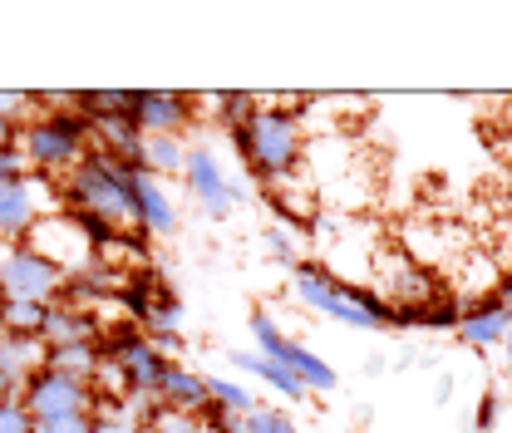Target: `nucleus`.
<instances>
[{"mask_svg":"<svg viewBox=\"0 0 512 433\" xmlns=\"http://www.w3.org/2000/svg\"><path fill=\"white\" fill-rule=\"evenodd\" d=\"M311 104H316L311 94H301V99H261V109L247 124L227 128V138H232V148H237V158H242L252 183L281 187L286 178L301 173V163H306V114L301 109H311Z\"/></svg>","mask_w":512,"mask_h":433,"instance_id":"obj_1","label":"nucleus"},{"mask_svg":"<svg viewBox=\"0 0 512 433\" xmlns=\"http://www.w3.org/2000/svg\"><path fill=\"white\" fill-rule=\"evenodd\" d=\"M291 291H296L301 306H311L335 325H350V330H389V320H394V306H389L384 291L345 281L320 261H296L291 266Z\"/></svg>","mask_w":512,"mask_h":433,"instance_id":"obj_2","label":"nucleus"},{"mask_svg":"<svg viewBox=\"0 0 512 433\" xmlns=\"http://www.w3.org/2000/svg\"><path fill=\"white\" fill-rule=\"evenodd\" d=\"M89 148H94V128L74 104L50 109V114H30L20 124V158L40 178H64L69 168L84 163Z\"/></svg>","mask_w":512,"mask_h":433,"instance_id":"obj_3","label":"nucleus"},{"mask_svg":"<svg viewBox=\"0 0 512 433\" xmlns=\"http://www.w3.org/2000/svg\"><path fill=\"white\" fill-rule=\"evenodd\" d=\"M60 207H69V212H99V217L128 227V168H119L109 153L89 148L84 163L64 173Z\"/></svg>","mask_w":512,"mask_h":433,"instance_id":"obj_4","label":"nucleus"},{"mask_svg":"<svg viewBox=\"0 0 512 433\" xmlns=\"http://www.w3.org/2000/svg\"><path fill=\"white\" fill-rule=\"evenodd\" d=\"M252 340H256V355H266L271 365H281L286 374H296L301 384H306V394H330L340 379H335V370L320 360L316 350H306L301 340H291L281 325H276V315L271 310H252Z\"/></svg>","mask_w":512,"mask_h":433,"instance_id":"obj_5","label":"nucleus"},{"mask_svg":"<svg viewBox=\"0 0 512 433\" xmlns=\"http://www.w3.org/2000/svg\"><path fill=\"white\" fill-rule=\"evenodd\" d=\"M64 266H55L45 251H35L30 242H15V247H0V291L5 301H60L64 291Z\"/></svg>","mask_w":512,"mask_h":433,"instance_id":"obj_6","label":"nucleus"},{"mask_svg":"<svg viewBox=\"0 0 512 433\" xmlns=\"http://www.w3.org/2000/svg\"><path fill=\"white\" fill-rule=\"evenodd\" d=\"M20 404L35 424H50V419H89L94 409V384H79L60 370H40L20 384Z\"/></svg>","mask_w":512,"mask_h":433,"instance_id":"obj_7","label":"nucleus"},{"mask_svg":"<svg viewBox=\"0 0 512 433\" xmlns=\"http://www.w3.org/2000/svg\"><path fill=\"white\" fill-rule=\"evenodd\" d=\"M50 183H55V178L30 173V178H20V183L0 187V247L25 242V237H30V227L60 207V197H50Z\"/></svg>","mask_w":512,"mask_h":433,"instance_id":"obj_8","label":"nucleus"},{"mask_svg":"<svg viewBox=\"0 0 512 433\" xmlns=\"http://www.w3.org/2000/svg\"><path fill=\"white\" fill-rule=\"evenodd\" d=\"M183 183H188V192L197 197V207L212 217V222H222L237 202H247L252 192H247V183H232L227 173H222V163H217V153L212 148H188V163H183Z\"/></svg>","mask_w":512,"mask_h":433,"instance_id":"obj_9","label":"nucleus"},{"mask_svg":"<svg viewBox=\"0 0 512 433\" xmlns=\"http://www.w3.org/2000/svg\"><path fill=\"white\" fill-rule=\"evenodd\" d=\"M197 94H178V89H133V124L143 138L163 133V138H183L202 114Z\"/></svg>","mask_w":512,"mask_h":433,"instance_id":"obj_10","label":"nucleus"},{"mask_svg":"<svg viewBox=\"0 0 512 433\" xmlns=\"http://www.w3.org/2000/svg\"><path fill=\"white\" fill-rule=\"evenodd\" d=\"M128 232H138V237H148V242L178 232V207H173V197L163 192L158 178H148L143 168L128 173Z\"/></svg>","mask_w":512,"mask_h":433,"instance_id":"obj_11","label":"nucleus"},{"mask_svg":"<svg viewBox=\"0 0 512 433\" xmlns=\"http://www.w3.org/2000/svg\"><path fill=\"white\" fill-rule=\"evenodd\" d=\"M508 330L512 325H508V315H503V306H498L493 296H478V301H468V306H463L453 335H458L463 345H473V350H498Z\"/></svg>","mask_w":512,"mask_h":433,"instance_id":"obj_12","label":"nucleus"},{"mask_svg":"<svg viewBox=\"0 0 512 433\" xmlns=\"http://www.w3.org/2000/svg\"><path fill=\"white\" fill-rule=\"evenodd\" d=\"M99 335H104L99 310H79V306H64V301H50L45 330H40L45 345H74V340H89V345H94Z\"/></svg>","mask_w":512,"mask_h":433,"instance_id":"obj_13","label":"nucleus"},{"mask_svg":"<svg viewBox=\"0 0 512 433\" xmlns=\"http://www.w3.org/2000/svg\"><path fill=\"white\" fill-rule=\"evenodd\" d=\"M45 370H60L79 384H104V355L99 340H74V345H45Z\"/></svg>","mask_w":512,"mask_h":433,"instance_id":"obj_14","label":"nucleus"},{"mask_svg":"<svg viewBox=\"0 0 512 433\" xmlns=\"http://www.w3.org/2000/svg\"><path fill=\"white\" fill-rule=\"evenodd\" d=\"M173 414H202L207 404H212V394H207V374H197V370H188V365H168V374H163V394H158Z\"/></svg>","mask_w":512,"mask_h":433,"instance_id":"obj_15","label":"nucleus"},{"mask_svg":"<svg viewBox=\"0 0 512 433\" xmlns=\"http://www.w3.org/2000/svg\"><path fill=\"white\" fill-rule=\"evenodd\" d=\"M227 360L237 365L242 374H252V379H261V384H271L281 399H291V404H306L311 394H306V384L296 379V374H286L281 365H271L266 355H256V350H227Z\"/></svg>","mask_w":512,"mask_h":433,"instance_id":"obj_16","label":"nucleus"},{"mask_svg":"<svg viewBox=\"0 0 512 433\" xmlns=\"http://www.w3.org/2000/svg\"><path fill=\"white\" fill-rule=\"evenodd\" d=\"M138 163H143V173L158 178V183H163V178H178L183 163H188V143H183V138H163V133H153V138H143Z\"/></svg>","mask_w":512,"mask_h":433,"instance_id":"obj_17","label":"nucleus"},{"mask_svg":"<svg viewBox=\"0 0 512 433\" xmlns=\"http://www.w3.org/2000/svg\"><path fill=\"white\" fill-rule=\"evenodd\" d=\"M183 315H188V310H183V296L163 286V291L153 296L148 315L138 320V330H143L148 340H163V335H183Z\"/></svg>","mask_w":512,"mask_h":433,"instance_id":"obj_18","label":"nucleus"},{"mask_svg":"<svg viewBox=\"0 0 512 433\" xmlns=\"http://www.w3.org/2000/svg\"><path fill=\"white\" fill-rule=\"evenodd\" d=\"M45 310L40 301H5L0 306V335H20V340H40L45 330ZM45 345V340H40Z\"/></svg>","mask_w":512,"mask_h":433,"instance_id":"obj_19","label":"nucleus"},{"mask_svg":"<svg viewBox=\"0 0 512 433\" xmlns=\"http://www.w3.org/2000/svg\"><path fill=\"white\" fill-rule=\"evenodd\" d=\"M202 104L212 109L207 119H217V124H222V128H242V124H247V119H252V114H256V109H261V99H256V94H247V89H227V94H207Z\"/></svg>","mask_w":512,"mask_h":433,"instance_id":"obj_20","label":"nucleus"},{"mask_svg":"<svg viewBox=\"0 0 512 433\" xmlns=\"http://www.w3.org/2000/svg\"><path fill=\"white\" fill-rule=\"evenodd\" d=\"M207 394H212V404L217 409H227V414H252L256 409V394L247 384H237V379H227V374H207Z\"/></svg>","mask_w":512,"mask_h":433,"instance_id":"obj_21","label":"nucleus"},{"mask_svg":"<svg viewBox=\"0 0 512 433\" xmlns=\"http://www.w3.org/2000/svg\"><path fill=\"white\" fill-rule=\"evenodd\" d=\"M242 424H247V433H301V424L286 409H266V404H256Z\"/></svg>","mask_w":512,"mask_h":433,"instance_id":"obj_22","label":"nucleus"},{"mask_svg":"<svg viewBox=\"0 0 512 433\" xmlns=\"http://www.w3.org/2000/svg\"><path fill=\"white\" fill-rule=\"evenodd\" d=\"M261 247H266V256H271L276 266H286V271H291V266L301 261V256H296V237H291L286 227H276V222H271V227L261 232Z\"/></svg>","mask_w":512,"mask_h":433,"instance_id":"obj_23","label":"nucleus"},{"mask_svg":"<svg viewBox=\"0 0 512 433\" xmlns=\"http://www.w3.org/2000/svg\"><path fill=\"white\" fill-rule=\"evenodd\" d=\"M197 424H202V433H247L242 414H227V409H217V404H207V409L197 414Z\"/></svg>","mask_w":512,"mask_h":433,"instance_id":"obj_24","label":"nucleus"},{"mask_svg":"<svg viewBox=\"0 0 512 433\" xmlns=\"http://www.w3.org/2000/svg\"><path fill=\"white\" fill-rule=\"evenodd\" d=\"M0 433H35V419L20 399H0Z\"/></svg>","mask_w":512,"mask_h":433,"instance_id":"obj_25","label":"nucleus"},{"mask_svg":"<svg viewBox=\"0 0 512 433\" xmlns=\"http://www.w3.org/2000/svg\"><path fill=\"white\" fill-rule=\"evenodd\" d=\"M498 414H503V394H498V389H488V394L478 399V414H473V433H493V429H498Z\"/></svg>","mask_w":512,"mask_h":433,"instance_id":"obj_26","label":"nucleus"},{"mask_svg":"<svg viewBox=\"0 0 512 433\" xmlns=\"http://www.w3.org/2000/svg\"><path fill=\"white\" fill-rule=\"evenodd\" d=\"M148 433H202V424H197L192 414H173V409H163V414H158V424H153Z\"/></svg>","mask_w":512,"mask_h":433,"instance_id":"obj_27","label":"nucleus"},{"mask_svg":"<svg viewBox=\"0 0 512 433\" xmlns=\"http://www.w3.org/2000/svg\"><path fill=\"white\" fill-rule=\"evenodd\" d=\"M20 178H30V163L20 158V148H5V153H0V187L20 183Z\"/></svg>","mask_w":512,"mask_h":433,"instance_id":"obj_28","label":"nucleus"},{"mask_svg":"<svg viewBox=\"0 0 512 433\" xmlns=\"http://www.w3.org/2000/svg\"><path fill=\"white\" fill-rule=\"evenodd\" d=\"M498 306H503V315H508V325H512V271H503L498 281H493V291H488Z\"/></svg>","mask_w":512,"mask_h":433,"instance_id":"obj_29","label":"nucleus"},{"mask_svg":"<svg viewBox=\"0 0 512 433\" xmlns=\"http://www.w3.org/2000/svg\"><path fill=\"white\" fill-rule=\"evenodd\" d=\"M35 433H89V419H50V424H35Z\"/></svg>","mask_w":512,"mask_h":433,"instance_id":"obj_30","label":"nucleus"},{"mask_svg":"<svg viewBox=\"0 0 512 433\" xmlns=\"http://www.w3.org/2000/svg\"><path fill=\"white\" fill-rule=\"evenodd\" d=\"M5 148H20V124L15 119H0V153Z\"/></svg>","mask_w":512,"mask_h":433,"instance_id":"obj_31","label":"nucleus"},{"mask_svg":"<svg viewBox=\"0 0 512 433\" xmlns=\"http://www.w3.org/2000/svg\"><path fill=\"white\" fill-rule=\"evenodd\" d=\"M453 399V379H439V389H434V404H448Z\"/></svg>","mask_w":512,"mask_h":433,"instance_id":"obj_32","label":"nucleus"},{"mask_svg":"<svg viewBox=\"0 0 512 433\" xmlns=\"http://www.w3.org/2000/svg\"><path fill=\"white\" fill-rule=\"evenodd\" d=\"M498 350H503V360H508V370H512V330L503 335V345H498Z\"/></svg>","mask_w":512,"mask_h":433,"instance_id":"obj_33","label":"nucleus"},{"mask_svg":"<svg viewBox=\"0 0 512 433\" xmlns=\"http://www.w3.org/2000/svg\"><path fill=\"white\" fill-rule=\"evenodd\" d=\"M508 183H512V173H508Z\"/></svg>","mask_w":512,"mask_h":433,"instance_id":"obj_34","label":"nucleus"}]
</instances>
